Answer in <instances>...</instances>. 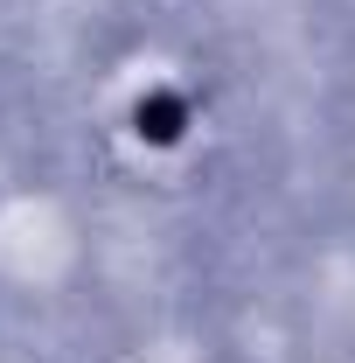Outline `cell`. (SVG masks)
Wrapping results in <instances>:
<instances>
[{"mask_svg":"<svg viewBox=\"0 0 355 363\" xmlns=\"http://www.w3.org/2000/svg\"><path fill=\"white\" fill-rule=\"evenodd\" d=\"M139 133H153V140H175V133H181V112L168 105V98H153V105H139Z\"/></svg>","mask_w":355,"mask_h":363,"instance_id":"cell-1","label":"cell"}]
</instances>
